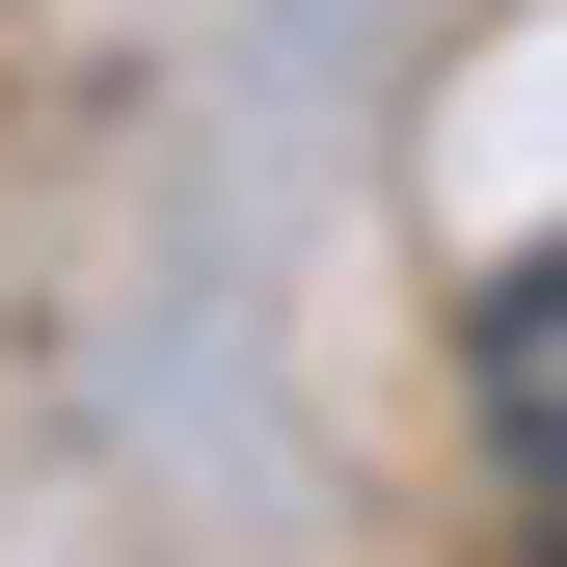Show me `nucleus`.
Wrapping results in <instances>:
<instances>
[{
	"mask_svg": "<svg viewBox=\"0 0 567 567\" xmlns=\"http://www.w3.org/2000/svg\"><path fill=\"white\" fill-rule=\"evenodd\" d=\"M460 379H486V486H514V540L567 567V244H514V270H486Z\"/></svg>",
	"mask_w": 567,
	"mask_h": 567,
	"instance_id": "f257e3e1",
	"label": "nucleus"
}]
</instances>
